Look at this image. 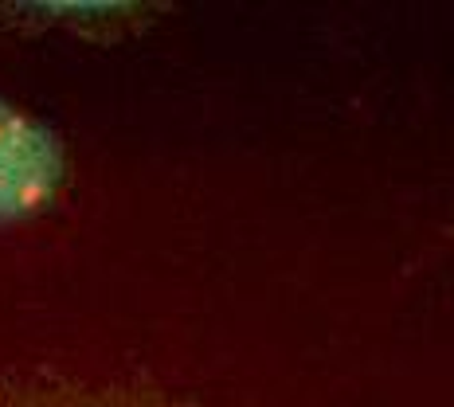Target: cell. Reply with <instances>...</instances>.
I'll list each match as a JSON object with an SVG mask.
<instances>
[{
    "label": "cell",
    "mask_w": 454,
    "mask_h": 407,
    "mask_svg": "<svg viewBox=\"0 0 454 407\" xmlns=\"http://www.w3.org/2000/svg\"><path fill=\"white\" fill-rule=\"evenodd\" d=\"M67 184V149L35 113L0 98V223L47 212Z\"/></svg>",
    "instance_id": "cell-1"
}]
</instances>
